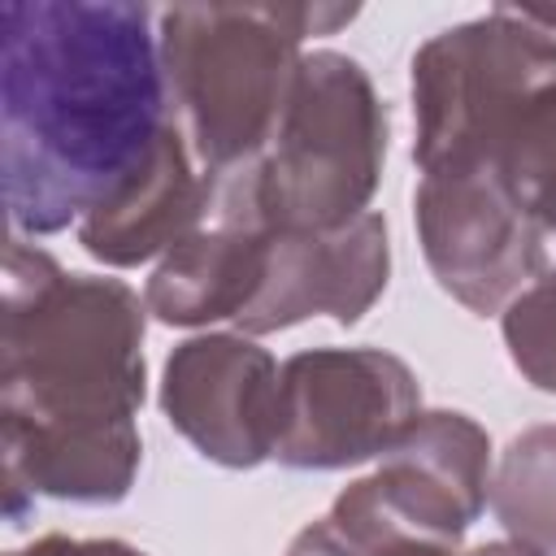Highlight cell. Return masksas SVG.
Wrapping results in <instances>:
<instances>
[{
    "mask_svg": "<svg viewBox=\"0 0 556 556\" xmlns=\"http://www.w3.org/2000/svg\"><path fill=\"white\" fill-rule=\"evenodd\" d=\"M465 556H543V552H534V547H526V543H513V539H495V543H478V547L465 552Z\"/></svg>",
    "mask_w": 556,
    "mask_h": 556,
    "instance_id": "ac0fdd59",
    "label": "cell"
},
{
    "mask_svg": "<svg viewBox=\"0 0 556 556\" xmlns=\"http://www.w3.org/2000/svg\"><path fill=\"white\" fill-rule=\"evenodd\" d=\"M513 369L543 395H556V269L539 274L500 313Z\"/></svg>",
    "mask_w": 556,
    "mask_h": 556,
    "instance_id": "2e32d148",
    "label": "cell"
},
{
    "mask_svg": "<svg viewBox=\"0 0 556 556\" xmlns=\"http://www.w3.org/2000/svg\"><path fill=\"white\" fill-rule=\"evenodd\" d=\"M152 22L130 0L0 9V174L17 239L78 226L169 126Z\"/></svg>",
    "mask_w": 556,
    "mask_h": 556,
    "instance_id": "6da1fadb",
    "label": "cell"
},
{
    "mask_svg": "<svg viewBox=\"0 0 556 556\" xmlns=\"http://www.w3.org/2000/svg\"><path fill=\"white\" fill-rule=\"evenodd\" d=\"M387 161V104L361 61L304 52L295 96L269 148L217 178V222L256 235L339 230L369 213Z\"/></svg>",
    "mask_w": 556,
    "mask_h": 556,
    "instance_id": "277c9868",
    "label": "cell"
},
{
    "mask_svg": "<svg viewBox=\"0 0 556 556\" xmlns=\"http://www.w3.org/2000/svg\"><path fill=\"white\" fill-rule=\"evenodd\" d=\"M378 556H456V552L452 547H434V543H395V547H387Z\"/></svg>",
    "mask_w": 556,
    "mask_h": 556,
    "instance_id": "ffe728a7",
    "label": "cell"
},
{
    "mask_svg": "<svg viewBox=\"0 0 556 556\" xmlns=\"http://www.w3.org/2000/svg\"><path fill=\"white\" fill-rule=\"evenodd\" d=\"M213 204L217 178L195 161L182 126L169 122L143 165L78 222V243L109 269H135L204 230Z\"/></svg>",
    "mask_w": 556,
    "mask_h": 556,
    "instance_id": "30bf717a",
    "label": "cell"
},
{
    "mask_svg": "<svg viewBox=\"0 0 556 556\" xmlns=\"http://www.w3.org/2000/svg\"><path fill=\"white\" fill-rule=\"evenodd\" d=\"M269 261V235L243 226H208L165 252L143 287V304L165 326L235 321L261 291Z\"/></svg>",
    "mask_w": 556,
    "mask_h": 556,
    "instance_id": "4fadbf2b",
    "label": "cell"
},
{
    "mask_svg": "<svg viewBox=\"0 0 556 556\" xmlns=\"http://www.w3.org/2000/svg\"><path fill=\"white\" fill-rule=\"evenodd\" d=\"M556 83V39L530 26L517 4L447 26L413 52V161L439 169L495 161L513 117Z\"/></svg>",
    "mask_w": 556,
    "mask_h": 556,
    "instance_id": "5b68a950",
    "label": "cell"
},
{
    "mask_svg": "<svg viewBox=\"0 0 556 556\" xmlns=\"http://www.w3.org/2000/svg\"><path fill=\"white\" fill-rule=\"evenodd\" d=\"M287 556H295V552H287Z\"/></svg>",
    "mask_w": 556,
    "mask_h": 556,
    "instance_id": "44dd1931",
    "label": "cell"
},
{
    "mask_svg": "<svg viewBox=\"0 0 556 556\" xmlns=\"http://www.w3.org/2000/svg\"><path fill=\"white\" fill-rule=\"evenodd\" d=\"M9 513L22 495L61 504H122L143 465L139 421L91 426H13L0 421Z\"/></svg>",
    "mask_w": 556,
    "mask_h": 556,
    "instance_id": "7c38bea8",
    "label": "cell"
},
{
    "mask_svg": "<svg viewBox=\"0 0 556 556\" xmlns=\"http://www.w3.org/2000/svg\"><path fill=\"white\" fill-rule=\"evenodd\" d=\"M374 478L426 543L456 552L491 500V439L469 413L421 408Z\"/></svg>",
    "mask_w": 556,
    "mask_h": 556,
    "instance_id": "8fae6325",
    "label": "cell"
},
{
    "mask_svg": "<svg viewBox=\"0 0 556 556\" xmlns=\"http://www.w3.org/2000/svg\"><path fill=\"white\" fill-rule=\"evenodd\" d=\"M9 556H148L126 539H70V534H43Z\"/></svg>",
    "mask_w": 556,
    "mask_h": 556,
    "instance_id": "e0dca14e",
    "label": "cell"
},
{
    "mask_svg": "<svg viewBox=\"0 0 556 556\" xmlns=\"http://www.w3.org/2000/svg\"><path fill=\"white\" fill-rule=\"evenodd\" d=\"M148 304L122 278L70 274L35 243L4 252L0 421H135L148 395Z\"/></svg>",
    "mask_w": 556,
    "mask_h": 556,
    "instance_id": "7a4b0ae2",
    "label": "cell"
},
{
    "mask_svg": "<svg viewBox=\"0 0 556 556\" xmlns=\"http://www.w3.org/2000/svg\"><path fill=\"white\" fill-rule=\"evenodd\" d=\"M517 13H521L530 26H539L547 39H556V9H543V4H517Z\"/></svg>",
    "mask_w": 556,
    "mask_h": 556,
    "instance_id": "d6986e66",
    "label": "cell"
},
{
    "mask_svg": "<svg viewBox=\"0 0 556 556\" xmlns=\"http://www.w3.org/2000/svg\"><path fill=\"white\" fill-rule=\"evenodd\" d=\"M491 513L513 543L556 556V421L526 426L491 469Z\"/></svg>",
    "mask_w": 556,
    "mask_h": 556,
    "instance_id": "5bb4252c",
    "label": "cell"
},
{
    "mask_svg": "<svg viewBox=\"0 0 556 556\" xmlns=\"http://www.w3.org/2000/svg\"><path fill=\"white\" fill-rule=\"evenodd\" d=\"M495 165L539 226L543 274L556 269V83L513 117L495 148Z\"/></svg>",
    "mask_w": 556,
    "mask_h": 556,
    "instance_id": "9a60e30c",
    "label": "cell"
},
{
    "mask_svg": "<svg viewBox=\"0 0 556 556\" xmlns=\"http://www.w3.org/2000/svg\"><path fill=\"white\" fill-rule=\"evenodd\" d=\"M278 369L252 334H191L165 361L161 413L204 460L256 469L274 460Z\"/></svg>",
    "mask_w": 556,
    "mask_h": 556,
    "instance_id": "ba28073f",
    "label": "cell"
},
{
    "mask_svg": "<svg viewBox=\"0 0 556 556\" xmlns=\"http://www.w3.org/2000/svg\"><path fill=\"white\" fill-rule=\"evenodd\" d=\"M413 226L439 291L478 317L504 313L543 274L539 226L491 156L426 169L413 191Z\"/></svg>",
    "mask_w": 556,
    "mask_h": 556,
    "instance_id": "52a82bcc",
    "label": "cell"
},
{
    "mask_svg": "<svg viewBox=\"0 0 556 556\" xmlns=\"http://www.w3.org/2000/svg\"><path fill=\"white\" fill-rule=\"evenodd\" d=\"M391 278V243L382 213H365L339 230L269 235V261L256 300L235 317L239 334H274L317 313L356 326Z\"/></svg>",
    "mask_w": 556,
    "mask_h": 556,
    "instance_id": "9c48e42d",
    "label": "cell"
},
{
    "mask_svg": "<svg viewBox=\"0 0 556 556\" xmlns=\"http://www.w3.org/2000/svg\"><path fill=\"white\" fill-rule=\"evenodd\" d=\"M352 17V4H178L156 13L169 104L213 178L269 148L300 83L304 39L334 35Z\"/></svg>",
    "mask_w": 556,
    "mask_h": 556,
    "instance_id": "3957f363",
    "label": "cell"
},
{
    "mask_svg": "<svg viewBox=\"0 0 556 556\" xmlns=\"http://www.w3.org/2000/svg\"><path fill=\"white\" fill-rule=\"evenodd\" d=\"M421 413V382L382 348H308L278 369L274 460L287 469H352L382 456Z\"/></svg>",
    "mask_w": 556,
    "mask_h": 556,
    "instance_id": "8992f818",
    "label": "cell"
}]
</instances>
